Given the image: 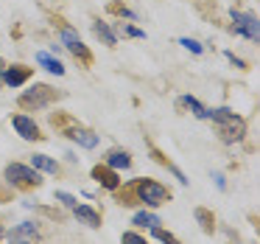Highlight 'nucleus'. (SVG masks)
I'll return each instance as SVG.
<instances>
[{
    "label": "nucleus",
    "instance_id": "obj_1",
    "mask_svg": "<svg viewBox=\"0 0 260 244\" xmlns=\"http://www.w3.org/2000/svg\"><path fill=\"white\" fill-rule=\"evenodd\" d=\"M207 118H213L215 124H218V132H221V138H224L226 143L241 141L243 132H246V124H243V118H238V115L232 113V110H226V107L207 110Z\"/></svg>",
    "mask_w": 260,
    "mask_h": 244
},
{
    "label": "nucleus",
    "instance_id": "obj_2",
    "mask_svg": "<svg viewBox=\"0 0 260 244\" xmlns=\"http://www.w3.org/2000/svg\"><path fill=\"white\" fill-rule=\"evenodd\" d=\"M135 191H137V197H140L146 205H151V208H157V205H162V202H168V199H171L168 188L159 185V182H154V180H140Z\"/></svg>",
    "mask_w": 260,
    "mask_h": 244
},
{
    "label": "nucleus",
    "instance_id": "obj_3",
    "mask_svg": "<svg viewBox=\"0 0 260 244\" xmlns=\"http://www.w3.org/2000/svg\"><path fill=\"white\" fill-rule=\"evenodd\" d=\"M6 180L12 185H40V174L34 166H23V163H9L6 166Z\"/></svg>",
    "mask_w": 260,
    "mask_h": 244
},
{
    "label": "nucleus",
    "instance_id": "obj_4",
    "mask_svg": "<svg viewBox=\"0 0 260 244\" xmlns=\"http://www.w3.org/2000/svg\"><path fill=\"white\" fill-rule=\"evenodd\" d=\"M51 101H53V90L45 85H37V87H31V90H25L23 96H20V104H23V107H34V110L48 107Z\"/></svg>",
    "mask_w": 260,
    "mask_h": 244
},
{
    "label": "nucleus",
    "instance_id": "obj_5",
    "mask_svg": "<svg viewBox=\"0 0 260 244\" xmlns=\"http://www.w3.org/2000/svg\"><path fill=\"white\" fill-rule=\"evenodd\" d=\"M232 29H235V34L246 37V40H257L260 34V25H257V17L254 14H243V12H232Z\"/></svg>",
    "mask_w": 260,
    "mask_h": 244
},
{
    "label": "nucleus",
    "instance_id": "obj_6",
    "mask_svg": "<svg viewBox=\"0 0 260 244\" xmlns=\"http://www.w3.org/2000/svg\"><path fill=\"white\" fill-rule=\"evenodd\" d=\"M62 45L68 48L73 57H79L81 62H90V51L84 48V42L79 40V34H76L73 29H62Z\"/></svg>",
    "mask_w": 260,
    "mask_h": 244
},
{
    "label": "nucleus",
    "instance_id": "obj_7",
    "mask_svg": "<svg viewBox=\"0 0 260 244\" xmlns=\"http://www.w3.org/2000/svg\"><path fill=\"white\" fill-rule=\"evenodd\" d=\"M12 126L17 129L20 138H25V141H37V138H40V126H37L34 118H28V115H14Z\"/></svg>",
    "mask_w": 260,
    "mask_h": 244
},
{
    "label": "nucleus",
    "instance_id": "obj_8",
    "mask_svg": "<svg viewBox=\"0 0 260 244\" xmlns=\"http://www.w3.org/2000/svg\"><path fill=\"white\" fill-rule=\"evenodd\" d=\"M28 76H31V68H23V65H12V68L3 70V82H6V85L12 87V90L23 85V82L28 79Z\"/></svg>",
    "mask_w": 260,
    "mask_h": 244
},
{
    "label": "nucleus",
    "instance_id": "obj_9",
    "mask_svg": "<svg viewBox=\"0 0 260 244\" xmlns=\"http://www.w3.org/2000/svg\"><path fill=\"white\" fill-rule=\"evenodd\" d=\"M92 177H95L104 188H109V191L118 188V174H115V169H109V166H104V169H101V166H95V169H92Z\"/></svg>",
    "mask_w": 260,
    "mask_h": 244
},
{
    "label": "nucleus",
    "instance_id": "obj_10",
    "mask_svg": "<svg viewBox=\"0 0 260 244\" xmlns=\"http://www.w3.org/2000/svg\"><path fill=\"white\" fill-rule=\"evenodd\" d=\"M73 213H76V219H79V222H84V225H90V227L101 225V216H98L92 208H87V205H73Z\"/></svg>",
    "mask_w": 260,
    "mask_h": 244
},
{
    "label": "nucleus",
    "instance_id": "obj_11",
    "mask_svg": "<svg viewBox=\"0 0 260 244\" xmlns=\"http://www.w3.org/2000/svg\"><path fill=\"white\" fill-rule=\"evenodd\" d=\"M70 138H73L76 143H81L84 149H95L98 146V135H92L90 129H79V126H76V129H70Z\"/></svg>",
    "mask_w": 260,
    "mask_h": 244
},
{
    "label": "nucleus",
    "instance_id": "obj_12",
    "mask_svg": "<svg viewBox=\"0 0 260 244\" xmlns=\"http://www.w3.org/2000/svg\"><path fill=\"white\" fill-rule=\"evenodd\" d=\"M37 62H40L42 68L48 70V73H56V76H62V73H64V65L59 62V59H53L51 53H45V51H40V53H37Z\"/></svg>",
    "mask_w": 260,
    "mask_h": 244
},
{
    "label": "nucleus",
    "instance_id": "obj_13",
    "mask_svg": "<svg viewBox=\"0 0 260 244\" xmlns=\"http://www.w3.org/2000/svg\"><path fill=\"white\" fill-rule=\"evenodd\" d=\"M31 236H37V225L34 222H23L12 230V241H28Z\"/></svg>",
    "mask_w": 260,
    "mask_h": 244
},
{
    "label": "nucleus",
    "instance_id": "obj_14",
    "mask_svg": "<svg viewBox=\"0 0 260 244\" xmlns=\"http://www.w3.org/2000/svg\"><path fill=\"white\" fill-rule=\"evenodd\" d=\"M31 166L40 169V171H48V174H56V171H59L56 160H51L48 154H34V157H31Z\"/></svg>",
    "mask_w": 260,
    "mask_h": 244
},
{
    "label": "nucleus",
    "instance_id": "obj_15",
    "mask_svg": "<svg viewBox=\"0 0 260 244\" xmlns=\"http://www.w3.org/2000/svg\"><path fill=\"white\" fill-rule=\"evenodd\" d=\"M107 166H109V169H129V166H132L129 152H109Z\"/></svg>",
    "mask_w": 260,
    "mask_h": 244
},
{
    "label": "nucleus",
    "instance_id": "obj_16",
    "mask_svg": "<svg viewBox=\"0 0 260 244\" xmlns=\"http://www.w3.org/2000/svg\"><path fill=\"white\" fill-rule=\"evenodd\" d=\"M135 222L137 227H159V219L154 213H148V210H140V213H135Z\"/></svg>",
    "mask_w": 260,
    "mask_h": 244
},
{
    "label": "nucleus",
    "instance_id": "obj_17",
    "mask_svg": "<svg viewBox=\"0 0 260 244\" xmlns=\"http://www.w3.org/2000/svg\"><path fill=\"white\" fill-rule=\"evenodd\" d=\"M92 31H95V34H98V37H101V40H104V42H107V45H115V42H118V37H115V34H112V29H109V25H107V23H101V20H98V23H95V25H92Z\"/></svg>",
    "mask_w": 260,
    "mask_h": 244
},
{
    "label": "nucleus",
    "instance_id": "obj_18",
    "mask_svg": "<svg viewBox=\"0 0 260 244\" xmlns=\"http://www.w3.org/2000/svg\"><path fill=\"white\" fill-rule=\"evenodd\" d=\"M182 104H185V107H190V113L196 115V118H207V110H204L193 96H185V98H182Z\"/></svg>",
    "mask_w": 260,
    "mask_h": 244
},
{
    "label": "nucleus",
    "instance_id": "obj_19",
    "mask_svg": "<svg viewBox=\"0 0 260 244\" xmlns=\"http://www.w3.org/2000/svg\"><path fill=\"white\" fill-rule=\"evenodd\" d=\"M151 230H154V236H157V238H159V241H162V244H179V241H176L174 236H171V233L159 230V227H151Z\"/></svg>",
    "mask_w": 260,
    "mask_h": 244
},
{
    "label": "nucleus",
    "instance_id": "obj_20",
    "mask_svg": "<svg viewBox=\"0 0 260 244\" xmlns=\"http://www.w3.org/2000/svg\"><path fill=\"white\" fill-rule=\"evenodd\" d=\"M179 42H182V45H185V48H187V51H193V53H202V51H204V48H202V45H199V42H196V40H190V37H182V40H179Z\"/></svg>",
    "mask_w": 260,
    "mask_h": 244
},
{
    "label": "nucleus",
    "instance_id": "obj_21",
    "mask_svg": "<svg viewBox=\"0 0 260 244\" xmlns=\"http://www.w3.org/2000/svg\"><path fill=\"white\" fill-rule=\"evenodd\" d=\"M123 244H148L146 241V238H143V236H137V233H123Z\"/></svg>",
    "mask_w": 260,
    "mask_h": 244
},
{
    "label": "nucleus",
    "instance_id": "obj_22",
    "mask_svg": "<svg viewBox=\"0 0 260 244\" xmlns=\"http://www.w3.org/2000/svg\"><path fill=\"white\" fill-rule=\"evenodd\" d=\"M56 199L62 205H68V208H73V205H76V197H73V194H64V191H56Z\"/></svg>",
    "mask_w": 260,
    "mask_h": 244
},
{
    "label": "nucleus",
    "instance_id": "obj_23",
    "mask_svg": "<svg viewBox=\"0 0 260 244\" xmlns=\"http://www.w3.org/2000/svg\"><path fill=\"white\" fill-rule=\"evenodd\" d=\"M123 34H126V37H137V40H143V37H146L140 29H132V25H126V29H123Z\"/></svg>",
    "mask_w": 260,
    "mask_h": 244
},
{
    "label": "nucleus",
    "instance_id": "obj_24",
    "mask_svg": "<svg viewBox=\"0 0 260 244\" xmlns=\"http://www.w3.org/2000/svg\"><path fill=\"white\" fill-rule=\"evenodd\" d=\"M226 59H230V62H232V65H235V68H241V70H243V68H246V65H243V62H241V59H235V53H230V51H226Z\"/></svg>",
    "mask_w": 260,
    "mask_h": 244
},
{
    "label": "nucleus",
    "instance_id": "obj_25",
    "mask_svg": "<svg viewBox=\"0 0 260 244\" xmlns=\"http://www.w3.org/2000/svg\"><path fill=\"white\" fill-rule=\"evenodd\" d=\"M213 180H215V185H218V188H226V182H224V174H213Z\"/></svg>",
    "mask_w": 260,
    "mask_h": 244
},
{
    "label": "nucleus",
    "instance_id": "obj_26",
    "mask_svg": "<svg viewBox=\"0 0 260 244\" xmlns=\"http://www.w3.org/2000/svg\"><path fill=\"white\" fill-rule=\"evenodd\" d=\"M12 244H31V241H12Z\"/></svg>",
    "mask_w": 260,
    "mask_h": 244
},
{
    "label": "nucleus",
    "instance_id": "obj_27",
    "mask_svg": "<svg viewBox=\"0 0 260 244\" xmlns=\"http://www.w3.org/2000/svg\"><path fill=\"white\" fill-rule=\"evenodd\" d=\"M0 236H3V230H0Z\"/></svg>",
    "mask_w": 260,
    "mask_h": 244
}]
</instances>
